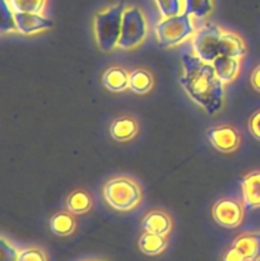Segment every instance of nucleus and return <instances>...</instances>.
<instances>
[{
	"label": "nucleus",
	"mask_w": 260,
	"mask_h": 261,
	"mask_svg": "<svg viewBox=\"0 0 260 261\" xmlns=\"http://www.w3.org/2000/svg\"><path fill=\"white\" fill-rule=\"evenodd\" d=\"M184 74L178 83L195 103L208 115H216L224 99V83L218 78L212 63L199 59L193 51H183Z\"/></svg>",
	"instance_id": "1"
},
{
	"label": "nucleus",
	"mask_w": 260,
	"mask_h": 261,
	"mask_svg": "<svg viewBox=\"0 0 260 261\" xmlns=\"http://www.w3.org/2000/svg\"><path fill=\"white\" fill-rule=\"evenodd\" d=\"M125 8L124 3H116L93 17L94 38L98 48L103 53H110L117 47Z\"/></svg>",
	"instance_id": "2"
},
{
	"label": "nucleus",
	"mask_w": 260,
	"mask_h": 261,
	"mask_svg": "<svg viewBox=\"0 0 260 261\" xmlns=\"http://www.w3.org/2000/svg\"><path fill=\"white\" fill-rule=\"evenodd\" d=\"M102 196L107 205L116 212H132L143 200L140 186L127 176H117L107 181L102 188Z\"/></svg>",
	"instance_id": "3"
},
{
	"label": "nucleus",
	"mask_w": 260,
	"mask_h": 261,
	"mask_svg": "<svg viewBox=\"0 0 260 261\" xmlns=\"http://www.w3.org/2000/svg\"><path fill=\"white\" fill-rule=\"evenodd\" d=\"M195 31L191 17L186 13L163 18L162 20L157 23L154 28L158 45L163 48H170L181 45L188 38L193 37Z\"/></svg>",
	"instance_id": "4"
},
{
	"label": "nucleus",
	"mask_w": 260,
	"mask_h": 261,
	"mask_svg": "<svg viewBox=\"0 0 260 261\" xmlns=\"http://www.w3.org/2000/svg\"><path fill=\"white\" fill-rule=\"evenodd\" d=\"M148 36V20L138 7H126L122 14L121 35L117 47L133 50L142 45Z\"/></svg>",
	"instance_id": "5"
},
{
	"label": "nucleus",
	"mask_w": 260,
	"mask_h": 261,
	"mask_svg": "<svg viewBox=\"0 0 260 261\" xmlns=\"http://www.w3.org/2000/svg\"><path fill=\"white\" fill-rule=\"evenodd\" d=\"M223 28L212 22H206L195 31L191 40L193 53L206 63H213L221 55V41Z\"/></svg>",
	"instance_id": "6"
},
{
	"label": "nucleus",
	"mask_w": 260,
	"mask_h": 261,
	"mask_svg": "<svg viewBox=\"0 0 260 261\" xmlns=\"http://www.w3.org/2000/svg\"><path fill=\"white\" fill-rule=\"evenodd\" d=\"M212 216L219 226L224 228H236L244 219V208L239 201L223 198L216 201L212 209Z\"/></svg>",
	"instance_id": "7"
},
{
	"label": "nucleus",
	"mask_w": 260,
	"mask_h": 261,
	"mask_svg": "<svg viewBox=\"0 0 260 261\" xmlns=\"http://www.w3.org/2000/svg\"><path fill=\"white\" fill-rule=\"evenodd\" d=\"M206 138L213 148L222 153L235 152L240 147V142H241L237 130L229 125L209 127L206 130Z\"/></svg>",
	"instance_id": "8"
},
{
	"label": "nucleus",
	"mask_w": 260,
	"mask_h": 261,
	"mask_svg": "<svg viewBox=\"0 0 260 261\" xmlns=\"http://www.w3.org/2000/svg\"><path fill=\"white\" fill-rule=\"evenodd\" d=\"M15 22H17L18 32L22 35L31 36L36 33L43 32L53 27V20L45 17L42 13H15Z\"/></svg>",
	"instance_id": "9"
},
{
	"label": "nucleus",
	"mask_w": 260,
	"mask_h": 261,
	"mask_svg": "<svg viewBox=\"0 0 260 261\" xmlns=\"http://www.w3.org/2000/svg\"><path fill=\"white\" fill-rule=\"evenodd\" d=\"M232 247L242 255L245 261H257L260 259V232L240 234Z\"/></svg>",
	"instance_id": "10"
},
{
	"label": "nucleus",
	"mask_w": 260,
	"mask_h": 261,
	"mask_svg": "<svg viewBox=\"0 0 260 261\" xmlns=\"http://www.w3.org/2000/svg\"><path fill=\"white\" fill-rule=\"evenodd\" d=\"M241 190L246 208H260V171H252L242 178Z\"/></svg>",
	"instance_id": "11"
},
{
	"label": "nucleus",
	"mask_w": 260,
	"mask_h": 261,
	"mask_svg": "<svg viewBox=\"0 0 260 261\" xmlns=\"http://www.w3.org/2000/svg\"><path fill=\"white\" fill-rule=\"evenodd\" d=\"M142 228L148 233L167 236L172 229V221L163 211H150L142 221Z\"/></svg>",
	"instance_id": "12"
},
{
	"label": "nucleus",
	"mask_w": 260,
	"mask_h": 261,
	"mask_svg": "<svg viewBox=\"0 0 260 261\" xmlns=\"http://www.w3.org/2000/svg\"><path fill=\"white\" fill-rule=\"evenodd\" d=\"M139 132V125L134 117H116L110 125V135L116 142H129L134 139Z\"/></svg>",
	"instance_id": "13"
},
{
	"label": "nucleus",
	"mask_w": 260,
	"mask_h": 261,
	"mask_svg": "<svg viewBox=\"0 0 260 261\" xmlns=\"http://www.w3.org/2000/svg\"><path fill=\"white\" fill-rule=\"evenodd\" d=\"M212 64L218 78L226 84L237 78L241 68V59L228 55H219Z\"/></svg>",
	"instance_id": "14"
},
{
	"label": "nucleus",
	"mask_w": 260,
	"mask_h": 261,
	"mask_svg": "<svg viewBox=\"0 0 260 261\" xmlns=\"http://www.w3.org/2000/svg\"><path fill=\"white\" fill-rule=\"evenodd\" d=\"M129 76L126 69L121 66H110L102 75V84L110 92H124L129 89Z\"/></svg>",
	"instance_id": "15"
},
{
	"label": "nucleus",
	"mask_w": 260,
	"mask_h": 261,
	"mask_svg": "<svg viewBox=\"0 0 260 261\" xmlns=\"http://www.w3.org/2000/svg\"><path fill=\"white\" fill-rule=\"evenodd\" d=\"M247 54V46L244 38L236 32L223 31L221 41V55L233 56V58L244 59Z\"/></svg>",
	"instance_id": "16"
},
{
	"label": "nucleus",
	"mask_w": 260,
	"mask_h": 261,
	"mask_svg": "<svg viewBox=\"0 0 260 261\" xmlns=\"http://www.w3.org/2000/svg\"><path fill=\"white\" fill-rule=\"evenodd\" d=\"M154 86V78L147 69L138 68L130 73L129 89L137 94H147Z\"/></svg>",
	"instance_id": "17"
},
{
	"label": "nucleus",
	"mask_w": 260,
	"mask_h": 261,
	"mask_svg": "<svg viewBox=\"0 0 260 261\" xmlns=\"http://www.w3.org/2000/svg\"><path fill=\"white\" fill-rule=\"evenodd\" d=\"M50 228L54 234L60 237L69 236L75 229V218L70 212H59L51 218Z\"/></svg>",
	"instance_id": "18"
},
{
	"label": "nucleus",
	"mask_w": 260,
	"mask_h": 261,
	"mask_svg": "<svg viewBox=\"0 0 260 261\" xmlns=\"http://www.w3.org/2000/svg\"><path fill=\"white\" fill-rule=\"evenodd\" d=\"M138 245H139L140 251L144 252L145 255L153 256V255L161 254L166 249V246H167V240H166V236L144 232L140 236Z\"/></svg>",
	"instance_id": "19"
},
{
	"label": "nucleus",
	"mask_w": 260,
	"mask_h": 261,
	"mask_svg": "<svg viewBox=\"0 0 260 261\" xmlns=\"http://www.w3.org/2000/svg\"><path fill=\"white\" fill-rule=\"evenodd\" d=\"M92 205L91 195L84 190H74L66 198V208L73 214H86L91 211Z\"/></svg>",
	"instance_id": "20"
},
{
	"label": "nucleus",
	"mask_w": 260,
	"mask_h": 261,
	"mask_svg": "<svg viewBox=\"0 0 260 261\" xmlns=\"http://www.w3.org/2000/svg\"><path fill=\"white\" fill-rule=\"evenodd\" d=\"M213 10L212 0H184V13L190 17L205 18Z\"/></svg>",
	"instance_id": "21"
},
{
	"label": "nucleus",
	"mask_w": 260,
	"mask_h": 261,
	"mask_svg": "<svg viewBox=\"0 0 260 261\" xmlns=\"http://www.w3.org/2000/svg\"><path fill=\"white\" fill-rule=\"evenodd\" d=\"M0 14H2V19H0V31L3 35L5 33L18 32L17 22H15V12L10 7L8 0H2V8H0Z\"/></svg>",
	"instance_id": "22"
},
{
	"label": "nucleus",
	"mask_w": 260,
	"mask_h": 261,
	"mask_svg": "<svg viewBox=\"0 0 260 261\" xmlns=\"http://www.w3.org/2000/svg\"><path fill=\"white\" fill-rule=\"evenodd\" d=\"M15 13H42L47 0H8Z\"/></svg>",
	"instance_id": "23"
},
{
	"label": "nucleus",
	"mask_w": 260,
	"mask_h": 261,
	"mask_svg": "<svg viewBox=\"0 0 260 261\" xmlns=\"http://www.w3.org/2000/svg\"><path fill=\"white\" fill-rule=\"evenodd\" d=\"M163 18L178 15L183 12V0H154Z\"/></svg>",
	"instance_id": "24"
},
{
	"label": "nucleus",
	"mask_w": 260,
	"mask_h": 261,
	"mask_svg": "<svg viewBox=\"0 0 260 261\" xmlns=\"http://www.w3.org/2000/svg\"><path fill=\"white\" fill-rule=\"evenodd\" d=\"M19 254L17 247L13 246L9 241L2 236L0 239V261H18Z\"/></svg>",
	"instance_id": "25"
},
{
	"label": "nucleus",
	"mask_w": 260,
	"mask_h": 261,
	"mask_svg": "<svg viewBox=\"0 0 260 261\" xmlns=\"http://www.w3.org/2000/svg\"><path fill=\"white\" fill-rule=\"evenodd\" d=\"M18 261H47L45 252L37 247H30L20 251Z\"/></svg>",
	"instance_id": "26"
},
{
	"label": "nucleus",
	"mask_w": 260,
	"mask_h": 261,
	"mask_svg": "<svg viewBox=\"0 0 260 261\" xmlns=\"http://www.w3.org/2000/svg\"><path fill=\"white\" fill-rule=\"evenodd\" d=\"M247 126H249L250 134L256 140H260V110H257L250 116Z\"/></svg>",
	"instance_id": "27"
},
{
	"label": "nucleus",
	"mask_w": 260,
	"mask_h": 261,
	"mask_svg": "<svg viewBox=\"0 0 260 261\" xmlns=\"http://www.w3.org/2000/svg\"><path fill=\"white\" fill-rule=\"evenodd\" d=\"M250 83L255 91L260 92V64L252 70L251 75H250Z\"/></svg>",
	"instance_id": "28"
},
{
	"label": "nucleus",
	"mask_w": 260,
	"mask_h": 261,
	"mask_svg": "<svg viewBox=\"0 0 260 261\" xmlns=\"http://www.w3.org/2000/svg\"><path fill=\"white\" fill-rule=\"evenodd\" d=\"M223 261H245V259L235 247H231V249L226 252V255H224Z\"/></svg>",
	"instance_id": "29"
},
{
	"label": "nucleus",
	"mask_w": 260,
	"mask_h": 261,
	"mask_svg": "<svg viewBox=\"0 0 260 261\" xmlns=\"http://www.w3.org/2000/svg\"><path fill=\"white\" fill-rule=\"evenodd\" d=\"M257 261H260V259H259V260H257Z\"/></svg>",
	"instance_id": "30"
}]
</instances>
